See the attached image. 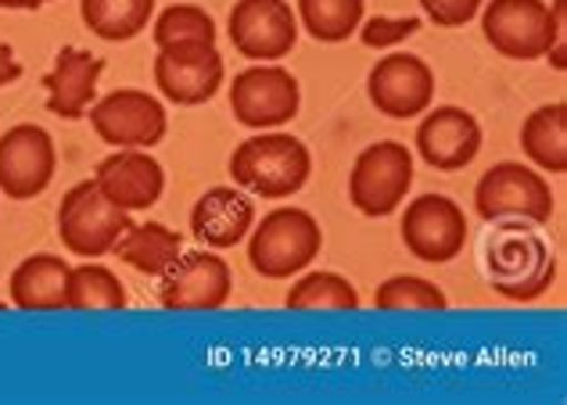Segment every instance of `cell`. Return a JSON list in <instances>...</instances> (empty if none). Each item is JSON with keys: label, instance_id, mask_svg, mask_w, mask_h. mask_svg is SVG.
Here are the masks:
<instances>
[{"label": "cell", "instance_id": "obj_33", "mask_svg": "<svg viewBox=\"0 0 567 405\" xmlns=\"http://www.w3.org/2000/svg\"><path fill=\"white\" fill-rule=\"evenodd\" d=\"M48 4H54V0H0V11H37Z\"/></svg>", "mask_w": 567, "mask_h": 405}, {"label": "cell", "instance_id": "obj_17", "mask_svg": "<svg viewBox=\"0 0 567 405\" xmlns=\"http://www.w3.org/2000/svg\"><path fill=\"white\" fill-rule=\"evenodd\" d=\"M91 179L104 198L130 216L155 208L166 194V169L152 152H141V147H118L109 158H101Z\"/></svg>", "mask_w": 567, "mask_h": 405}, {"label": "cell", "instance_id": "obj_29", "mask_svg": "<svg viewBox=\"0 0 567 405\" xmlns=\"http://www.w3.org/2000/svg\"><path fill=\"white\" fill-rule=\"evenodd\" d=\"M421 33V19L416 14H374V19H363L360 29H355V37H360L363 48L370 51H395L399 43H406L410 37Z\"/></svg>", "mask_w": 567, "mask_h": 405}, {"label": "cell", "instance_id": "obj_9", "mask_svg": "<svg viewBox=\"0 0 567 405\" xmlns=\"http://www.w3.org/2000/svg\"><path fill=\"white\" fill-rule=\"evenodd\" d=\"M155 86L176 108H198L213 101L223 83H227V62L216 43L190 40V43H169L158 48L155 58Z\"/></svg>", "mask_w": 567, "mask_h": 405}, {"label": "cell", "instance_id": "obj_10", "mask_svg": "<svg viewBox=\"0 0 567 405\" xmlns=\"http://www.w3.org/2000/svg\"><path fill=\"white\" fill-rule=\"evenodd\" d=\"M399 237L413 259H421L427 266H445L460 259V251L467 248V216L453 198L445 194H421L413 201H402Z\"/></svg>", "mask_w": 567, "mask_h": 405}, {"label": "cell", "instance_id": "obj_16", "mask_svg": "<svg viewBox=\"0 0 567 405\" xmlns=\"http://www.w3.org/2000/svg\"><path fill=\"white\" fill-rule=\"evenodd\" d=\"M416 155L435 173H464L482 155L485 133L482 123L460 104H435L421 115L416 126Z\"/></svg>", "mask_w": 567, "mask_h": 405}, {"label": "cell", "instance_id": "obj_26", "mask_svg": "<svg viewBox=\"0 0 567 405\" xmlns=\"http://www.w3.org/2000/svg\"><path fill=\"white\" fill-rule=\"evenodd\" d=\"M295 14L317 43H346L367 19V0H295Z\"/></svg>", "mask_w": 567, "mask_h": 405}, {"label": "cell", "instance_id": "obj_6", "mask_svg": "<svg viewBox=\"0 0 567 405\" xmlns=\"http://www.w3.org/2000/svg\"><path fill=\"white\" fill-rule=\"evenodd\" d=\"M130 222V212L104 198L94 179H83V184L69 187L58 205V241L76 259H104L115 251Z\"/></svg>", "mask_w": 567, "mask_h": 405}, {"label": "cell", "instance_id": "obj_13", "mask_svg": "<svg viewBox=\"0 0 567 405\" xmlns=\"http://www.w3.org/2000/svg\"><path fill=\"white\" fill-rule=\"evenodd\" d=\"M298 14L291 0H234L227 14V37L234 51L251 65L280 62L298 43Z\"/></svg>", "mask_w": 567, "mask_h": 405}, {"label": "cell", "instance_id": "obj_15", "mask_svg": "<svg viewBox=\"0 0 567 405\" xmlns=\"http://www.w3.org/2000/svg\"><path fill=\"white\" fill-rule=\"evenodd\" d=\"M367 97L384 118H421L435 104V69L421 54L392 51L370 69Z\"/></svg>", "mask_w": 567, "mask_h": 405}, {"label": "cell", "instance_id": "obj_11", "mask_svg": "<svg viewBox=\"0 0 567 405\" xmlns=\"http://www.w3.org/2000/svg\"><path fill=\"white\" fill-rule=\"evenodd\" d=\"M477 19L488 48L511 62H539L554 43L546 0H485Z\"/></svg>", "mask_w": 567, "mask_h": 405}, {"label": "cell", "instance_id": "obj_23", "mask_svg": "<svg viewBox=\"0 0 567 405\" xmlns=\"http://www.w3.org/2000/svg\"><path fill=\"white\" fill-rule=\"evenodd\" d=\"M80 19L97 40L130 43L155 19V0H80Z\"/></svg>", "mask_w": 567, "mask_h": 405}, {"label": "cell", "instance_id": "obj_4", "mask_svg": "<svg viewBox=\"0 0 567 405\" xmlns=\"http://www.w3.org/2000/svg\"><path fill=\"white\" fill-rule=\"evenodd\" d=\"M554 190L549 179L528 162H496L477 179L474 212L492 227L520 222V227H546L554 219Z\"/></svg>", "mask_w": 567, "mask_h": 405}, {"label": "cell", "instance_id": "obj_8", "mask_svg": "<svg viewBox=\"0 0 567 405\" xmlns=\"http://www.w3.org/2000/svg\"><path fill=\"white\" fill-rule=\"evenodd\" d=\"M230 112L245 129H280L302 108V86L280 62H259L237 72L227 86Z\"/></svg>", "mask_w": 567, "mask_h": 405}, {"label": "cell", "instance_id": "obj_1", "mask_svg": "<svg viewBox=\"0 0 567 405\" xmlns=\"http://www.w3.org/2000/svg\"><path fill=\"white\" fill-rule=\"evenodd\" d=\"M234 187H241L251 198L288 201L309 184L312 155L309 147L284 129H259L234 147L230 155Z\"/></svg>", "mask_w": 567, "mask_h": 405}, {"label": "cell", "instance_id": "obj_30", "mask_svg": "<svg viewBox=\"0 0 567 405\" xmlns=\"http://www.w3.org/2000/svg\"><path fill=\"white\" fill-rule=\"evenodd\" d=\"M482 4L485 0H421L427 22H435L439 29H464L477 19Z\"/></svg>", "mask_w": 567, "mask_h": 405}, {"label": "cell", "instance_id": "obj_5", "mask_svg": "<svg viewBox=\"0 0 567 405\" xmlns=\"http://www.w3.org/2000/svg\"><path fill=\"white\" fill-rule=\"evenodd\" d=\"M413 190V152L402 141L363 147L349 173V205L367 219L395 216Z\"/></svg>", "mask_w": 567, "mask_h": 405}, {"label": "cell", "instance_id": "obj_22", "mask_svg": "<svg viewBox=\"0 0 567 405\" xmlns=\"http://www.w3.org/2000/svg\"><path fill=\"white\" fill-rule=\"evenodd\" d=\"M520 152L539 173H567V104L554 101L520 123Z\"/></svg>", "mask_w": 567, "mask_h": 405}, {"label": "cell", "instance_id": "obj_24", "mask_svg": "<svg viewBox=\"0 0 567 405\" xmlns=\"http://www.w3.org/2000/svg\"><path fill=\"white\" fill-rule=\"evenodd\" d=\"M284 305L295 312H355L360 309V291L334 269H312V273L295 277L288 294H284Z\"/></svg>", "mask_w": 567, "mask_h": 405}, {"label": "cell", "instance_id": "obj_3", "mask_svg": "<svg viewBox=\"0 0 567 405\" xmlns=\"http://www.w3.org/2000/svg\"><path fill=\"white\" fill-rule=\"evenodd\" d=\"M323 230L312 212L298 205H280L256 219L248 233V266L262 280H291L320 259Z\"/></svg>", "mask_w": 567, "mask_h": 405}, {"label": "cell", "instance_id": "obj_20", "mask_svg": "<svg viewBox=\"0 0 567 405\" xmlns=\"http://www.w3.org/2000/svg\"><path fill=\"white\" fill-rule=\"evenodd\" d=\"M69 269L72 262L62 255L40 251L29 255L11 269L8 294L19 312H62L65 291H69Z\"/></svg>", "mask_w": 567, "mask_h": 405}, {"label": "cell", "instance_id": "obj_31", "mask_svg": "<svg viewBox=\"0 0 567 405\" xmlns=\"http://www.w3.org/2000/svg\"><path fill=\"white\" fill-rule=\"evenodd\" d=\"M549 22H554V43L546 51V62L557 72L567 69V0H554L549 4Z\"/></svg>", "mask_w": 567, "mask_h": 405}, {"label": "cell", "instance_id": "obj_18", "mask_svg": "<svg viewBox=\"0 0 567 405\" xmlns=\"http://www.w3.org/2000/svg\"><path fill=\"white\" fill-rule=\"evenodd\" d=\"M256 201L241 187H208L190 208V237L202 248L230 251L248 241L256 227Z\"/></svg>", "mask_w": 567, "mask_h": 405}, {"label": "cell", "instance_id": "obj_28", "mask_svg": "<svg viewBox=\"0 0 567 405\" xmlns=\"http://www.w3.org/2000/svg\"><path fill=\"white\" fill-rule=\"evenodd\" d=\"M152 37L155 48H169V43H190V40H208L216 43V19L202 4H169L152 19Z\"/></svg>", "mask_w": 567, "mask_h": 405}, {"label": "cell", "instance_id": "obj_27", "mask_svg": "<svg viewBox=\"0 0 567 405\" xmlns=\"http://www.w3.org/2000/svg\"><path fill=\"white\" fill-rule=\"evenodd\" d=\"M374 309L381 312H442L450 309V298L435 280L416 273H395L378 283Z\"/></svg>", "mask_w": 567, "mask_h": 405}, {"label": "cell", "instance_id": "obj_12", "mask_svg": "<svg viewBox=\"0 0 567 405\" xmlns=\"http://www.w3.org/2000/svg\"><path fill=\"white\" fill-rule=\"evenodd\" d=\"M234 273L219 251H181L166 273L158 277V305L169 312H216L230 302Z\"/></svg>", "mask_w": 567, "mask_h": 405}, {"label": "cell", "instance_id": "obj_25", "mask_svg": "<svg viewBox=\"0 0 567 405\" xmlns=\"http://www.w3.org/2000/svg\"><path fill=\"white\" fill-rule=\"evenodd\" d=\"M126 288L118 273L97 259H86L69 269V291H65V309L69 312H118L126 309Z\"/></svg>", "mask_w": 567, "mask_h": 405}, {"label": "cell", "instance_id": "obj_19", "mask_svg": "<svg viewBox=\"0 0 567 405\" xmlns=\"http://www.w3.org/2000/svg\"><path fill=\"white\" fill-rule=\"evenodd\" d=\"M104 76V58L83 51V48H62L54 54L51 72L43 76V90H48V112L76 123L91 104L97 101V83Z\"/></svg>", "mask_w": 567, "mask_h": 405}, {"label": "cell", "instance_id": "obj_7", "mask_svg": "<svg viewBox=\"0 0 567 405\" xmlns=\"http://www.w3.org/2000/svg\"><path fill=\"white\" fill-rule=\"evenodd\" d=\"M91 126L101 144H109L112 152L118 147H141L152 152L155 144L166 141L169 133V112L155 94L137 86H118L112 94H104L91 104Z\"/></svg>", "mask_w": 567, "mask_h": 405}, {"label": "cell", "instance_id": "obj_21", "mask_svg": "<svg viewBox=\"0 0 567 405\" xmlns=\"http://www.w3.org/2000/svg\"><path fill=\"white\" fill-rule=\"evenodd\" d=\"M181 251H184V237L169 230L166 222H130L126 233L118 237V245H115V259L118 262H126L133 273H141V277H152L158 280L166 269L181 259Z\"/></svg>", "mask_w": 567, "mask_h": 405}, {"label": "cell", "instance_id": "obj_32", "mask_svg": "<svg viewBox=\"0 0 567 405\" xmlns=\"http://www.w3.org/2000/svg\"><path fill=\"white\" fill-rule=\"evenodd\" d=\"M19 76H22V62L14 58V51L8 48V43H0V90L11 86Z\"/></svg>", "mask_w": 567, "mask_h": 405}, {"label": "cell", "instance_id": "obj_14", "mask_svg": "<svg viewBox=\"0 0 567 405\" xmlns=\"http://www.w3.org/2000/svg\"><path fill=\"white\" fill-rule=\"evenodd\" d=\"M58 147L37 123H19L0 137V194L8 201H33L54 184Z\"/></svg>", "mask_w": 567, "mask_h": 405}, {"label": "cell", "instance_id": "obj_2", "mask_svg": "<svg viewBox=\"0 0 567 405\" xmlns=\"http://www.w3.org/2000/svg\"><path fill=\"white\" fill-rule=\"evenodd\" d=\"M485 273L499 298L528 305L554 288L557 259L535 230L520 222H499V230H492L485 241Z\"/></svg>", "mask_w": 567, "mask_h": 405}]
</instances>
